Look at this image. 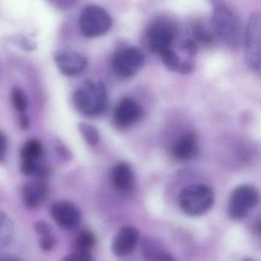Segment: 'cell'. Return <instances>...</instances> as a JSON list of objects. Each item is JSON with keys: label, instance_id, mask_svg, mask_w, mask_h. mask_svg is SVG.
Listing matches in <instances>:
<instances>
[{"label": "cell", "instance_id": "obj_1", "mask_svg": "<svg viewBox=\"0 0 261 261\" xmlns=\"http://www.w3.org/2000/svg\"><path fill=\"white\" fill-rule=\"evenodd\" d=\"M74 107L84 115L95 117L102 114L108 103L106 87L102 82L88 80L74 94Z\"/></svg>", "mask_w": 261, "mask_h": 261}, {"label": "cell", "instance_id": "obj_2", "mask_svg": "<svg viewBox=\"0 0 261 261\" xmlns=\"http://www.w3.org/2000/svg\"><path fill=\"white\" fill-rule=\"evenodd\" d=\"M212 27L216 36L230 48L237 49L243 42L242 24L234 12L222 3L216 4Z\"/></svg>", "mask_w": 261, "mask_h": 261}, {"label": "cell", "instance_id": "obj_3", "mask_svg": "<svg viewBox=\"0 0 261 261\" xmlns=\"http://www.w3.org/2000/svg\"><path fill=\"white\" fill-rule=\"evenodd\" d=\"M178 202L181 211L186 215L199 217L212 208L215 202V194L206 185H192L181 191Z\"/></svg>", "mask_w": 261, "mask_h": 261}, {"label": "cell", "instance_id": "obj_4", "mask_svg": "<svg viewBox=\"0 0 261 261\" xmlns=\"http://www.w3.org/2000/svg\"><path fill=\"white\" fill-rule=\"evenodd\" d=\"M112 25L108 12L98 6H88L82 10L79 18V27L84 36L96 38L108 33Z\"/></svg>", "mask_w": 261, "mask_h": 261}, {"label": "cell", "instance_id": "obj_5", "mask_svg": "<svg viewBox=\"0 0 261 261\" xmlns=\"http://www.w3.org/2000/svg\"><path fill=\"white\" fill-rule=\"evenodd\" d=\"M259 199V192L251 185L238 186L230 195L227 205V215L230 218L236 221L244 219L249 212L257 205Z\"/></svg>", "mask_w": 261, "mask_h": 261}, {"label": "cell", "instance_id": "obj_6", "mask_svg": "<svg viewBox=\"0 0 261 261\" xmlns=\"http://www.w3.org/2000/svg\"><path fill=\"white\" fill-rule=\"evenodd\" d=\"M261 16L259 13L250 16L244 37L245 60L247 66L253 71L260 70Z\"/></svg>", "mask_w": 261, "mask_h": 261}, {"label": "cell", "instance_id": "obj_7", "mask_svg": "<svg viewBox=\"0 0 261 261\" xmlns=\"http://www.w3.org/2000/svg\"><path fill=\"white\" fill-rule=\"evenodd\" d=\"M144 61V55L139 48L129 47L115 53L111 66L119 77H130L141 69Z\"/></svg>", "mask_w": 261, "mask_h": 261}, {"label": "cell", "instance_id": "obj_8", "mask_svg": "<svg viewBox=\"0 0 261 261\" xmlns=\"http://www.w3.org/2000/svg\"><path fill=\"white\" fill-rule=\"evenodd\" d=\"M175 39V30L165 22L154 24L149 29L146 34L149 50L159 55L172 48Z\"/></svg>", "mask_w": 261, "mask_h": 261}, {"label": "cell", "instance_id": "obj_9", "mask_svg": "<svg viewBox=\"0 0 261 261\" xmlns=\"http://www.w3.org/2000/svg\"><path fill=\"white\" fill-rule=\"evenodd\" d=\"M54 58L59 71L67 77L79 75L88 66V59L72 50H59L55 54Z\"/></svg>", "mask_w": 261, "mask_h": 261}, {"label": "cell", "instance_id": "obj_10", "mask_svg": "<svg viewBox=\"0 0 261 261\" xmlns=\"http://www.w3.org/2000/svg\"><path fill=\"white\" fill-rule=\"evenodd\" d=\"M143 117V110L134 99L125 97L116 105L114 121L120 128H127L136 124Z\"/></svg>", "mask_w": 261, "mask_h": 261}, {"label": "cell", "instance_id": "obj_11", "mask_svg": "<svg viewBox=\"0 0 261 261\" xmlns=\"http://www.w3.org/2000/svg\"><path fill=\"white\" fill-rule=\"evenodd\" d=\"M51 215L55 222L65 230L75 229L82 218L79 209L68 201L54 203L51 206Z\"/></svg>", "mask_w": 261, "mask_h": 261}, {"label": "cell", "instance_id": "obj_12", "mask_svg": "<svg viewBox=\"0 0 261 261\" xmlns=\"http://www.w3.org/2000/svg\"><path fill=\"white\" fill-rule=\"evenodd\" d=\"M139 232L133 226H124L114 236L111 250L117 256H126L134 251L138 244Z\"/></svg>", "mask_w": 261, "mask_h": 261}, {"label": "cell", "instance_id": "obj_13", "mask_svg": "<svg viewBox=\"0 0 261 261\" xmlns=\"http://www.w3.org/2000/svg\"><path fill=\"white\" fill-rule=\"evenodd\" d=\"M198 151V139L193 133L179 136L172 146V155L177 161L188 162L196 156Z\"/></svg>", "mask_w": 261, "mask_h": 261}, {"label": "cell", "instance_id": "obj_14", "mask_svg": "<svg viewBox=\"0 0 261 261\" xmlns=\"http://www.w3.org/2000/svg\"><path fill=\"white\" fill-rule=\"evenodd\" d=\"M111 178L114 189L119 192H129L134 189L135 178L134 172L128 163H117L112 169Z\"/></svg>", "mask_w": 261, "mask_h": 261}, {"label": "cell", "instance_id": "obj_15", "mask_svg": "<svg viewBox=\"0 0 261 261\" xmlns=\"http://www.w3.org/2000/svg\"><path fill=\"white\" fill-rule=\"evenodd\" d=\"M48 195V186L43 181H30L22 189V201L29 209L39 207Z\"/></svg>", "mask_w": 261, "mask_h": 261}, {"label": "cell", "instance_id": "obj_16", "mask_svg": "<svg viewBox=\"0 0 261 261\" xmlns=\"http://www.w3.org/2000/svg\"><path fill=\"white\" fill-rule=\"evenodd\" d=\"M162 62L167 69L179 74H188L195 69L192 61H181L179 56L171 49L166 50L160 55Z\"/></svg>", "mask_w": 261, "mask_h": 261}, {"label": "cell", "instance_id": "obj_17", "mask_svg": "<svg viewBox=\"0 0 261 261\" xmlns=\"http://www.w3.org/2000/svg\"><path fill=\"white\" fill-rule=\"evenodd\" d=\"M44 149L42 143L36 140L27 141L21 150L22 162L25 163H38L42 161Z\"/></svg>", "mask_w": 261, "mask_h": 261}, {"label": "cell", "instance_id": "obj_18", "mask_svg": "<svg viewBox=\"0 0 261 261\" xmlns=\"http://www.w3.org/2000/svg\"><path fill=\"white\" fill-rule=\"evenodd\" d=\"M143 254L150 260H172L173 258L160 246L152 241L143 243Z\"/></svg>", "mask_w": 261, "mask_h": 261}, {"label": "cell", "instance_id": "obj_19", "mask_svg": "<svg viewBox=\"0 0 261 261\" xmlns=\"http://www.w3.org/2000/svg\"><path fill=\"white\" fill-rule=\"evenodd\" d=\"M96 242L97 240L95 235L90 230H83L77 234L74 241V245L77 251L91 253V250L95 247Z\"/></svg>", "mask_w": 261, "mask_h": 261}, {"label": "cell", "instance_id": "obj_20", "mask_svg": "<svg viewBox=\"0 0 261 261\" xmlns=\"http://www.w3.org/2000/svg\"><path fill=\"white\" fill-rule=\"evenodd\" d=\"M14 233L11 220L5 214L0 212V248L10 244Z\"/></svg>", "mask_w": 261, "mask_h": 261}, {"label": "cell", "instance_id": "obj_21", "mask_svg": "<svg viewBox=\"0 0 261 261\" xmlns=\"http://www.w3.org/2000/svg\"><path fill=\"white\" fill-rule=\"evenodd\" d=\"M79 129L88 144L95 146L100 141V134L98 130L92 125L82 123L79 125Z\"/></svg>", "mask_w": 261, "mask_h": 261}, {"label": "cell", "instance_id": "obj_22", "mask_svg": "<svg viewBox=\"0 0 261 261\" xmlns=\"http://www.w3.org/2000/svg\"><path fill=\"white\" fill-rule=\"evenodd\" d=\"M11 99L13 106L18 112L22 114L27 111L29 105L28 98L27 94L21 88H13L12 91Z\"/></svg>", "mask_w": 261, "mask_h": 261}, {"label": "cell", "instance_id": "obj_23", "mask_svg": "<svg viewBox=\"0 0 261 261\" xmlns=\"http://www.w3.org/2000/svg\"><path fill=\"white\" fill-rule=\"evenodd\" d=\"M194 41L204 45H211L214 42V36L211 31L201 25H197L193 29Z\"/></svg>", "mask_w": 261, "mask_h": 261}, {"label": "cell", "instance_id": "obj_24", "mask_svg": "<svg viewBox=\"0 0 261 261\" xmlns=\"http://www.w3.org/2000/svg\"><path fill=\"white\" fill-rule=\"evenodd\" d=\"M13 43L19 48L25 50V51H33L36 48V43L23 36H16L13 38Z\"/></svg>", "mask_w": 261, "mask_h": 261}, {"label": "cell", "instance_id": "obj_25", "mask_svg": "<svg viewBox=\"0 0 261 261\" xmlns=\"http://www.w3.org/2000/svg\"><path fill=\"white\" fill-rule=\"evenodd\" d=\"M56 244V239L51 233L48 234L42 235V238L39 241V245L41 249L45 251H49L54 248Z\"/></svg>", "mask_w": 261, "mask_h": 261}, {"label": "cell", "instance_id": "obj_26", "mask_svg": "<svg viewBox=\"0 0 261 261\" xmlns=\"http://www.w3.org/2000/svg\"><path fill=\"white\" fill-rule=\"evenodd\" d=\"M181 49L191 57L196 56L198 51L197 43L192 39H186L181 45Z\"/></svg>", "mask_w": 261, "mask_h": 261}, {"label": "cell", "instance_id": "obj_27", "mask_svg": "<svg viewBox=\"0 0 261 261\" xmlns=\"http://www.w3.org/2000/svg\"><path fill=\"white\" fill-rule=\"evenodd\" d=\"M66 261H91L93 260V257L91 253H85V252L77 251L75 250L74 253L68 255L65 258Z\"/></svg>", "mask_w": 261, "mask_h": 261}, {"label": "cell", "instance_id": "obj_28", "mask_svg": "<svg viewBox=\"0 0 261 261\" xmlns=\"http://www.w3.org/2000/svg\"><path fill=\"white\" fill-rule=\"evenodd\" d=\"M35 230L39 234L45 235L51 233V227L45 221H39L35 225Z\"/></svg>", "mask_w": 261, "mask_h": 261}, {"label": "cell", "instance_id": "obj_29", "mask_svg": "<svg viewBox=\"0 0 261 261\" xmlns=\"http://www.w3.org/2000/svg\"><path fill=\"white\" fill-rule=\"evenodd\" d=\"M7 151V140L4 133L0 130V163L4 161Z\"/></svg>", "mask_w": 261, "mask_h": 261}, {"label": "cell", "instance_id": "obj_30", "mask_svg": "<svg viewBox=\"0 0 261 261\" xmlns=\"http://www.w3.org/2000/svg\"><path fill=\"white\" fill-rule=\"evenodd\" d=\"M19 123H20L21 127L23 128L24 129H28L30 127V120L27 115L22 113L19 117Z\"/></svg>", "mask_w": 261, "mask_h": 261}]
</instances>
